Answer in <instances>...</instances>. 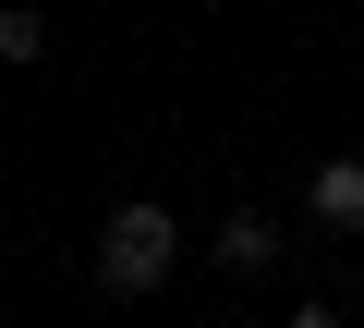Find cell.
Here are the masks:
<instances>
[{"mask_svg":"<svg viewBox=\"0 0 364 328\" xmlns=\"http://www.w3.org/2000/svg\"><path fill=\"white\" fill-rule=\"evenodd\" d=\"M279 255H291L279 207H219V219H207V268H231V280H267Z\"/></svg>","mask_w":364,"mask_h":328,"instance_id":"2","label":"cell"},{"mask_svg":"<svg viewBox=\"0 0 364 328\" xmlns=\"http://www.w3.org/2000/svg\"><path fill=\"white\" fill-rule=\"evenodd\" d=\"M170 268H182V207H158V195H122V207L97 219V255H85V280H97L109 304H158V292H170Z\"/></svg>","mask_w":364,"mask_h":328,"instance_id":"1","label":"cell"},{"mask_svg":"<svg viewBox=\"0 0 364 328\" xmlns=\"http://www.w3.org/2000/svg\"><path fill=\"white\" fill-rule=\"evenodd\" d=\"M0 61H13V73L49 61V13H37V0H0Z\"/></svg>","mask_w":364,"mask_h":328,"instance_id":"4","label":"cell"},{"mask_svg":"<svg viewBox=\"0 0 364 328\" xmlns=\"http://www.w3.org/2000/svg\"><path fill=\"white\" fill-rule=\"evenodd\" d=\"M0 328H25V316H0Z\"/></svg>","mask_w":364,"mask_h":328,"instance_id":"6","label":"cell"},{"mask_svg":"<svg viewBox=\"0 0 364 328\" xmlns=\"http://www.w3.org/2000/svg\"><path fill=\"white\" fill-rule=\"evenodd\" d=\"M291 207H304L316 231H340V243H352V231H364V146H340V158H316Z\"/></svg>","mask_w":364,"mask_h":328,"instance_id":"3","label":"cell"},{"mask_svg":"<svg viewBox=\"0 0 364 328\" xmlns=\"http://www.w3.org/2000/svg\"><path fill=\"white\" fill-rule=\"evenodd\" d=\"M291 328H352V316L340 304H291Z\"/></svg>","mask_w":364,"mask_h":328,"instance_id":"5","label":"cell"}]
</instances>
